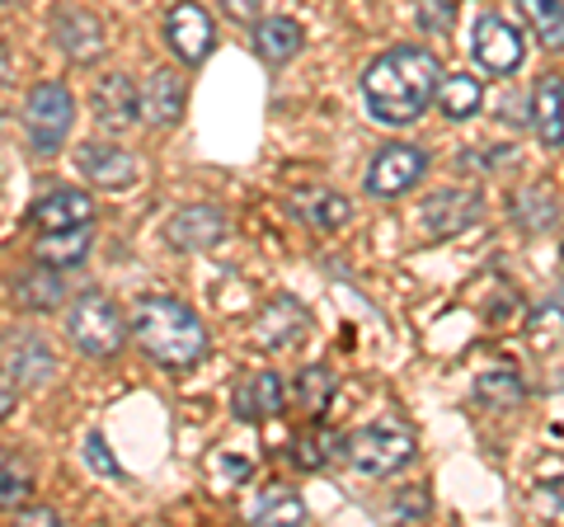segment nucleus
<instances>
[{"mask_svg": "<svg viewBox=\"0 0 564 527\" xmlns=\"http://www.w3.org/2000/svg\"><path fill=\"white\" fill-rule=\"evenodd\" d=\"M513 213H518V222L522 226H551V217H555V203H551V193H541V189H522L518 193V203H513Z\"/></svg>", "mask_w": 564, "mask_h": 527, "instance_id": "c756f323", "label": "nucleus"}, {"mask_svg": "<svg viewBox=\"0 0 564 527\" xmlns=\"http://www.w3.org/2000/svg\"><path fill=\"white\" fill-rule=\"evenodd\" d=\"M292 213L302 217L306 226H325V232H339V226L348 222V198L344 193H334V189H321V184H306V189H296L292 193Z\"/></svg>", "mask_w": 564, "mask_h": 527, "instance_id": "f3484780", "label": "nucleus"}, {"mask_svg": "<svg viewBox=\"0 0 564 527\" xmlns=\"http://www.w3.org/2000/svg\"><path fill=\"white\" fill-rule=\"evenodd\" d=\"M221 6H226V14H231V20H259V6H263V0H221Z\"/></svg>", "mask_w": 564, "mask_h": 527, "instance_id": "e433bc0d", "label": "nucleus"}, {"mask_svg": "<svg viewBox=\"0 0 564 527\" xmlns=\"http://www.w3.org/2000/svg\"><path fill=\"white\" fill-rule=\"evenodd\" d=\"M66 335L85 358H113L118 348L128 344V321H122L118 306L104 292H85L70 302Z\"/></svg>", "mask_w": 564, "mask_h": 527, "instance_id": "7ed1b4c3", "label": "nucleus"}, {"mask_svg": "<svg viewBox=\"0 0 564 527\" xmlns=\"http://www.w3.org/2000/svg\"><path fill=\"white\" fill-rule=\"evenodd\" d=\"M288 400V386H282L278 373H254L245 377V386L236 391V415L240 419H273Z\"/></svg>", "mask_w": 564, "mask_h": 527, "instance_id": "aec40b11", "label": "nucleus"}, {"mask_svg": "<svg viewBox=\"0 0 564 527\" xmlns=\"http://www.w3.org/2000/svg\"><path fill=\"white\" fill-rule=\"evenodd\" d=\"M334 443H339V438H334L329 429H311V433H302L292 443V462L306 466V471H321L329 456H334Z\"/></svg>", "mask_w": 564, "mask_h": 527, "instance_id": "c85d7f7f", "label": "nucleus"}, {"mask_svg": "<svg viewBox=\"0 0 564 527\" xmlns=\"http://www.w3.org/2000/svg\"><path fill=\"white\" fill-rule=\"evenodd\" d=\"M470 52L475 62H480V72L489 76H513L522 66V33L499 20V14H485L480 24H475V39H470Z\"/></svg>", "mask_w": 564, "mask_h": 527, "instance_id": "1a4fd4ad", "label": "nucleus"}, {"mask_svg": "<svg viewBox=\"0 0 564 527\" xmlns=\"http://www.w3.org/2000/svg\"><path fill=\"white\" fill-rule=\"evenodd\" d=\"M90 240H95V226H66V232H43L39 245H33V255H39L47 269H76L90 255Z\"/></svg>", "mask_w": 564, "mask_h": 527, "instance_id": "6ab92c4d", "label": "nucleus"}, {"mask_svg": "<svg viewBox=\"0 0 564 527\" xmlns=\"http://www.w3.org/2000/svg\"><path fill=\"white\" fill-rule=\"evenodd\" d=\"M184 80L174 76V72H151L147 80V90H141V118H151L155 128H170V122H180L184 114Z\"/></svg>", "mask_w": 564, "mask_h": 527, "instance_id": "a211bd4d", "label": "nucleus"}, {"mask_svg": "<svg viewBox=\"0 0 564 527\" xmlns=\"http://www.w3.org/2000/svg\"><path fill=\"white\" fill-rule=\"evenodd\" d=\"M76 165L95 189H128V184H137V161L122 147H85Z\"/></svg>", "mask_w": 564, "mask_h": 527, "instance_id": "2eb2a0df", "label": "nucleus"}, {"mask_svg": "<svg viewBox=\"0 0 564 527\" xmlns=\"http://www.w3.org/2000/svg\"><path fill=\"white\" fill-rule=\"evenodd\" d=\"M302 43H306V33H302V24H296V20H282V14H273V20H259V24H254V47H259V57L273 62V66L292 62L296 52H302Z\"/></svg>", "mask_w": 564, "mask_h": 527, "instance_id": "412c9836", "label": "nucleus"}, {"mask_svg": "<svg viewBox=\"0 0 564 527\" xmlns=\"http://www.w3.org/2000/svg\"><path fill=\"white\" fill-rule=\"evenodd\" d=\"M85 466H90V471H99V476H109V481H118V476H122L118 456L109 452V443H104L99 433H90V438H85Z\"/></svg>", "mask_w": 564, "mask_h": 527, "instance_id": "2f4dec72", "label": "nucleus"}, {"mask_svg": "<svg viewBox=\"0 0 564 527\" xmlns=\"http://www.w3.org/2000/svg\"><path fill=\"white\" fill-rule=\"evenodd\" d=\"M6 6H24V0H6Z\"/></svg>", "mask_w": 564, "mask_h": 527, "instance_id": "a19ab883", "label": "nucleus"}, {"mask_svg": "<svg viewBox=\"0 0 564 527\" xmlns=\"http://www.w3.org/2000/svg\"><path fill=\"white\" fill-rule=\"evenodd\" d=\"M532 104H536V114H532L536 137L545 147H560L564 142V80H555V76L536 80Z\"/></svg>", "mask_w": 564, "mask_h": 527, "instance_id": "4be33fe9", "label": "nucleus"}, {"mask_svg": "<svg viewBox=\"0 0 564 527\" xmlns=\"http://www.w3.org/2000/svg\"><path fill=\"white\" fill-rule=\"evenodd\" d=\"M254 523L259 527H302L306 523V504H302V495L296 490H282V485H269L259 495V504H254Z\"/></svg>", "mask_w": 564, "mask_h": 527, "instance_id": "393cba45", "label": "nucleus"}, {"mask_svg": "<svg viewBox=\"0 0 564 527\" xmlns=\"http://www.w3.org/2000/svg\"><path fill=\"white\" fill-rule=\"evenodd\" d=\"M306 330H311V315H306V306L296 302V297H278V302L259 315V344L273 348V354L296 348L306 340Z\"/></svg>", "mask_w": 564, "mask_h": 527, "instance_id": "ddd939ff", "label": "nucleus"}, {"mask_svg": "<svg viewBox=\"0 0 564 527\" xmlns=\"http://www.w3.org/2000/svg\"><path fill=\"white\" fill-rule=\"evenodd\" d=\"M132 335L165 367H193L207 354V330L180 297H141L132 306Z\"/></svg>", "mask_w": 564, "mask_h": 527, "instance_id": "f03ea898", "label": "nucleus"}, {"mask_svg": "<svg viewBox=\"0 0 564 527\" xmlns=\"http://www.w3.org/2000/svg\"><path fill=\"white\" fill-rule=\"evenodd\" d=\"M429 508H433V504H429V495H423L419 485L404 490V495L395 499V514H400V518H429Z\"/></svg>", "mask_w": 564, "mask_h": 527, "instance_id": "f704fd0d", "label": "nucleus"}, {"mask_svg": "<svg viewBox=\"0 0 564 527\" xmlns=\"http://www.w3.org/2000/svg\"><path fill=\"white\" fill-rule=\"evenodd\" d=\"M560 325H564V283L555 288V297H551V302H545V306L532 315V325H527V330H532L536 340H551Z\"/></svg>", "mask_w": 564, "mask_h": 527, "instance_id": "7c9ffc66", "label": "nucleus"}, {"mask_svg": "<svg viewBox=\"0 0 564 527\" xmlns=\"http://www.w3.org/2000/svg\"><path fill=\"white\" fill-rule=\"evenodd\" d=\"M443 80V66L429 47H391L362 72V99L367 114L377 122H391V128H404V122L423 118V109L433 104V90Z\"/></svg>", "mask_w": 564, "mask_h": 527, "instance_id": "f257e3e1", "label": "nucleus"}, {"mask_svg": "<svg viewBox=\"0 0 564 527\" xmlns=\"http://www.w3.org/2000/svg\"><path fill=\"white\" fill-rule=\"evenodd\" d=\"M423 170H429V155L410 142H395V147H381L372 170H367V193L372 198H395V193H410Z\"/></svg>", "mask_w": 564, "mask_h": 527, "instance_id": "0eeeda50", "label": "nucleus"}, {"mask_svg": "<svg viewBox=\"0 0 564 527\" xmlns=\"http://www.w3.org/2000/svg\"><path fill=\"white\" fill-rule=\"evenodd\" d=\"M90 104H95V118L113 132L132 128V122L141 118V90L132 85L128 72H104L95 80V90H90Z\"/></svg>", "mask_w": 564, "mask_h": 527, "instance_id": "f8f14e48", "label": "nucleus"}, {"mask_svg": "<svg viewBox=\"0 0 564 527\" xmlns=\"http://www.w3.org/2000/svg\"><path fill=\"white\" fill-rule=\"evenodd\" d=\"M33 222L43 226V232H66V226H85L95 222V198L80 189H57L47 193V198H39V207H33Z\"/></svg>", "mask_w": 564, "mask_h": 527, "instance_id": "dca6fc26", "label": "nucleus"}, {"mask_svg": "<svg viewBox=\"0 0 564 527\" xmlns=\"http://www.w3.org/2000/svg\"><path fill=\"white\" fill-rule=\"evenodd\" d=\"M334 386H339V377H334L325 363L302 367V377H296V406H302L306 415H321L334 400Z\"/></svg>", "mask_w": 564, "mask_h": 527, "instance_id": "cd10ccee", "label": "nucleus"}, {"mask_svg": "<svg viewBox=\"0 0 564 527\" xmlns=\"http://www.w3.org/2000/svg\"><path fill=\"white\" fill-rule=\"evenodd\" d=\"M165 39H170V47L180 52L188 66H198L207 52H212V43H217V29H212V20H207L203 6H193V0H180V6L165 14Z\"/></svg>", "mask_w": 564, "mask_h": 527, "instance_id": "9b49d317", "label": "nucleus"}, {"mask_svg": "<svg viewBox=\"0 0 564 527\" xmlns=\"http://www.w3.org/2000/svg\"><path fill=\"white\" fill-rule=\"evenodd\" d=\"M221 236H226V213L217 203H193V207H184V213H174L170 226H165V240L174 245V250H188V255L212 250Z\"/></svg>", "mask_w": 564, "mask_h": 527, "instance_id": "9d476101", "label": "nucleus"}, {"mask_svg": "<svg viewBox=\"0 0 564 527\" xmlns=\"http://www.w3.org/2000/svg\"><path fill=\"white\" fill-rule=\"evenodd\" d=\"M29 499V476L20 471L14 476V466H0V508H20Z\"/></svg>", "mask_w": 564, "mask_h": 527, "instance_id": "72a5a7b5", "label": "nucleus"}, {"mask_svg": "<svg viewBox=\"0 0 564 527\" xmlns=\"http://www.w3.org/2000/svg\"><path fill=\"white\" fill-rule=\"evenodd\" d=\"M14 410V381L10 377H0V419H6Z\"/></svg>", "mask_w": 564, "mask_h": 527, "instance_id": "58836bf2", "label": "nucleus"}, {"mask_svg": "<svg viewBox=\"0 0 564 527\" xmlns=\"http://www.w3.org/2000/svg\"><path fill=\"white\" fill-rule=\"evenodd\" d=\"M518 10L545 47H564V0H518Z\"/></svg>", "mask_w": 564, "mask_h": 527, "instance_id": "bb28decb", "label": "nucleus"}, {"mask_svg": "<svg viewBox=\"0 0 564 527\" xmlns=\"http://www.w3.org/2000/svg\"><path fill=\"white\" fill-rule=\"evenodd\" d=\"M522 396H527V386L513 367H489V373L475 377V400H480L485 410H513V406H522Z\"/></svg>", "mask_w": 564, "mask_h": 527, "instance_id": "b1692460", "label": "nucleus"}, {"mask_svg": "<svg viewBox=\"0 0 564 527\" xmlns=\"http://www.w3.org/2000/svg\"><path fill=\"white\" fill-rule=\"evenodd\" d=\"M20 518H24V523H39V527L57 523V514H52V508H24V504H20Z\"/></svg>", "mask_w": 564, "mask_h": 527, "instance_id": "4c0bfd02", "label": "nucleus"}, {"mask_svg": "<svg viewBox=\"0 0 564 527\" xmlns=\"http://www.w3.org/2000/svg\"><path fill=\"white\" fill-rule=\"evenodd\" d=\"M62 297H66L62 273H57V269H47V264H43L39 273H24L20 283H14V302L29 306V311H57V306H62Z\"/></svg>", "mask_w": 564, "mask_h": 527, "instance_id": "a878e982", "label": "nucleus"}, {"mask_svg": "<svg viewBox=\"0 0 564 527\" xmlns=\"http://www.w3.org/2000/svg\"><path fill=\"white\" fill-rule=\"evenodd\" d=\"M414 456V433L400 424H372L348 438V462L362 476H395L400 466H410Z\"/></svg>", "mask_w": 564, "mask_h": 527, "instance_id": "39448f33", "label": "nucleus"}, {"mask_svg": "<svg viewBox=\"0 0 564 527\" xmlns=\"http://www.w3.org/2000/svg\"><path fill=\"white\" fill-rule=\"evenodd\" d=\"M419 29H429V33H447L452 20H456V6L452 0H419Z\"/></svg>", "mask_w": 564, "mask_h": 527, "instance_id": "473e14b6", "label": "nucleus"}, {"mask_svg": "<svg viewBox=\"0 0 564 527\" xmlns=\"http://www.w3.org/2000/svg\"><path fill=\"white\" fill-rule=\"evenodd\" d=\"M217 466H221V476H226V481H231V485H240V481H250V471H254V466H250V456H226V452L217 456Z\"/></svg>", "mask_w": 564, "mask_h": 527, "instance_id": "c9c22d12", "label": "nucleus"}, {"mask_svg": "<svg viewBox=\"0 0 564 527\" xmlns=\"http://www.w3.org/2000/svg\"><path fill=\"white\" fill-rule=\"evenodd\" d=\"M70 122H76V99H70L66 85H57V80L33 85V95L24 104V132H29L33 151H43V155L57 151L70 137Z\"/></svg>", "mask_w": 564, "mask_h": 527, "instance_id": "20e7f679", "label": "nucleus"}, {"mask_svg": "<svg viewBox=\"0 0 564 527\" xmlns=\"http://www.w3.org/2000/svg\"><path fill=\"white\" fill-rule=\"evenodd\" d=\"M437 109H443L452 122H462V118H475L480 114V104H485V90H480V80L466 76V72H456V76H443L437 80Z\"/></svg>", "mask_w": 564, "mask_h": 527, "instance_id": "5701e85b", "label": "nucleus"}, {"mask_svg": "<svg viewBox=\"0 0 564 527\" xmlns=\"http://www.w3.org/2000/svg\"><path fill=\"white\" fill-rule=\"evenodd\" d=\"M52 33H57V43L66 47V57H76V62H95L104 52V29L95 14H85V10H57L52 14Z\"/></svg>", "mask_w": 564, "mask_h": 527, "instance_id": "4468645a", "label": "nucleus"}, {"mask_svg": "<svg viewBox=\"0 0 564 527\" xmlns=\"http://www.w3.org/2000/svg\"><path fill=\"white\" fill-rule=\"evenodd\" d=\"M485 217V198H480V189H443V193H433L429 203L419 207V222H423V232L429 236H456V232H466V226H475Z\"/></svg>", "mask_w": 564, "mask_h": 527, "instance_id": "6e6552de", "label": "nucleus"}, {"mask_svg": "<svg viewBox=\"0 0 564 527\" xmlns=\"http://www.w3.org/2000/svg\"><path fill=\"white\" fill-rule=\"evenodd\" d=\"M0 363H6V377L20 386H47L57 377V354L47 348L39 330H10L0 340Z\"/></svg>", "mask_w": 564, "mask_h": 527, "instance_id": "423d86ee", "label": "nucleus"}, {"mask_svg": "<svg viewBox=\"0 0 564 527\" xmlns=\"http://www.w3.org/2000/svg\"><path fill=\"white\" fill-rule=\"evenodd\" d=\"M0 85H10V52L0 47Z\"/></svg>", "mask_w": 564, "mask_h": 527, "instance_id": "ea45409f", "label": "nucleus"}]
</instances>
